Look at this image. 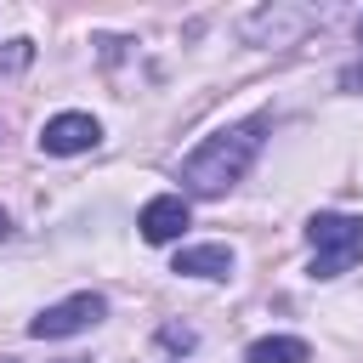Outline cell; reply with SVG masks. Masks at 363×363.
Segmentation results:
<instances>
[{"label": "cell", "mask_w": 363, "mask_h": 363, "mask_svg": "<svg viewBox=\"0 0 363 363\" xmlns=\"http://www.w3.org/2000/svg\"><path fill=\"white\" fill-rule=\"evenodd\" d=\"M306 244H312V278H340L363 250V216L318 210L306 221Z\"/></svg>", "instance_id": "7a4b0ae2"}, {"label": "cell", "mask_w": 363, "mask_h": 363, "mask_svg": "<svg viewBox=\"0 0 363 363\" xmlns=\"http://www.w3.org/2000/svg\"><path fill=\"white\" fill-rule=\"evenodd\" d=\"M136 227H142L147 244H170V238H182V227H187V199H182V193H159V199H147L142 216H136Z\"/></svg>", "instance_id": "8992f818"}, {"label": "cell", "mask_w": 363, "mask_h": 363, "mask_svg": "<svg viewBox=\"0 0 363 363\" xmlns=\"http://www.w3.org/2000/svg\"><path fill=\"white\" fill-rule=\"evenodd\" d=\"M6 363H11V357H6Z\"/></svg>", "instance_id": "5bb4252c"}, {"label": "cell", "mask_w": 363, "mask_h": 363, "mask_svg": "<svg viewBox=\"0 0 363 363\" xmlns=\"http://www.w3.org/2000/svg\"><path fill=\"white\" fill-rule=\"evenodd\" d=\"M102 318H108V301L91 295V289H79V295L45 306L40 318H28V335H34V340H62V335H79V329H91V323H102Z\"/></svg>", "instance_id": "3957f363"}, {"label": "cell", "mask_w": 363, "mask_h": 363, "mask_svg": "<svg viewBox=\"0 0 363 363\" xmlns=\"http://www.w3.org/2000/svg\"><path fill=\"white\" fill-rule=\"evenodd\" d=\"M34 62V45L28 40H6L0 45V74H17V68H28Z\"/></svg>", "instance_id": "9c48e42d"}, {"label": "cell", "mask_w": 363, "mask_h": 363, "mask_svg": "<svg viewBox=\"0 0 363 363\" xmlns=\"http://www.w3.org/2000/svg\"><path fill=\"white\" fill-rule=\"evenodd\" d=\"M261 142H267V113H250V119H238V125H227V130L204 136V142L182 159V187H187V193H199V199L227 193L233 182H244V170L255 164Z\"/></svg>", "instance_id": "6da1fadb"}, {"label": "cell", "mask_w": 363, "mask_h": 363, "mask_svg": "<svg viewBox=\"0 0 363 363\" xmlns=\"http://www.w3.org/2000/svg\"><path fill=\"white\" fill-rule=\"evenodd\" d=\"M62 363H85V357H62Z\"/></svg>", "instance_id": "7c38bea8"}, {"label": "cell", "mask_w": 363, "mask_h": 363, "mask_svg": "<svg viewBox=\"0 0 363 363\" xmlns=\"http://www.w3.org/2000/svg\"><path fill=\"white\" fill-rule=\"evenodd\" d=\"M176 272L187 278H233V250L227 244H193L176 255Z\"/></svg>", "instance_id": "52a82bcc"}, {"label": "cell", "mask_w": 363, "mask_h": 363, "mask_svg": "<svg viewBox=\"0 0 363 363\" xmlns=\"http://www.w3.org/2000/svg\"><path fill=\"white\" fill-rule=\"evenodd\" d=\"M6 233H11V216H6V210H0V238H6Z\"/></svg>", "instance_id": "8fae6325"}, {"label": "cell", "mask_w": 363, "mask_h": 363, "mask_svg": "<svg viewBox=\"0 0 363 363\" xmlns=\"http://www.w3.org/2000/svg\"><path fill=\"white\" fill-rule=\"evenodd\" d=\"M312 23H318L312 6H261V11L244 17V34H250L255 45H295Z\"/></svg>", "instance_id": "277c9868"}, {"label": "cell", "mask_w": 363, "mask_h": 363, "mask_svg": "<svg viewBox=\"0 0 363 363\" xmlns=\"http://www.w3.org/2000/svg\"><path fill=\"white\" fill-rule=\"evenodd\" d=\"M96 142H102V125H96L91 113H57V119H45V130H40V147L57 153V159L85 153V147H96Z\"/></svg>", "instance_id": "5b68a950"}, {"label": "cell", "mask_w": 363, "mask_h": 363, "mask_svg": "<svg viewBox=\"0 0 363 363\" xmlns=\"http://www.w3.org/2000/svg\"><path fill=\"white\" fill-rule=\"evenodd\" d=\"M244 357H250V363H306L312 346H306L301 335H261V340H250Z\"/></svg>", "instance_id": "ba28073f"}, {"label": "cell", "mask_w": 363, "mask_h": 363, "mask_svg": "<svg viewBox=\"0 0 363 363\" xmlns=\"http://www.w3.org/2000/svg\"><path fill=\"white\" fill-rule=\"evenodd\" d=\"M159 346H170V352H193V329H187V323H164V329H159Z\"/></svg>", "instance_id": "30bf717a"}, {"label": "cell", "mask_w": 363, "mask_h": 363, "mask_svg": "<svg viewBox=\"0 0 363 363\" xmlns=\"http://www.w3.org/2000/svg\"><path fill=\"white\" fill-rule=\"evenodd\" d=\"M357 40H363V17H357Z\"/></svg>", "instance_id": "4fadbf2b"}]
</instances>
